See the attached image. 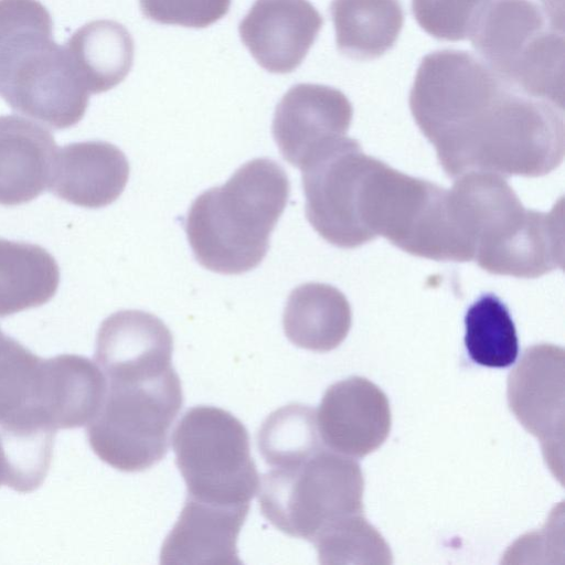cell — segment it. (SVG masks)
Masks as SVG:
<instances>
[{
  "label": "cell",
  "instance_id": "cell-1",
  "mask_svg": "<svg viewBox=\"0 0 565 565\" xmlns=\"http://www.w3.org/2000/svg\"><path fill=\"white\" fill-rule=\"evenodd\" d=\"M409 107L452 179L541 177L563 161L564 106L518 89L470 52L424 56Z\"/></svg>",
  "mask_w": 565,
  "mask_h": 565
},
{
  "label": "cell",
  "instance_id": "cell-7",
  "mask_svg": "<svg viewBox=\"0 0 565 565\" xmlns=\"http://www.w3.org/2000/svg\"><path fill=\"white\" fill-rule=\"evenodd\" d=\"M263 516L280 532L313 542L333 523L363 514L364 477L351 457L320 449L307 460L262 476Z\"/></svg>",
  "mask_w": 565,
  "mask_h": 565
},
{
  "label": "cell",
  "instance_id": "cell-10",
  "mask_svg": "<svg viewBox=\"0 0 565 565\" xmlns=\"http://www.w3.org/2000/svg\"><path fill=\"white\" fill-rule=\"evenodd\" d=\"M365 153L358 140L340 137L301 166L306 216L330 244L354 248L366 243L356 216V190Z\"/></svg>",
  "mask_w": 565,
  "mask_h": 565
},
{
  "label": "cell",
  "instance_id": "cell-15",
  "mask_svg": "<svg viewBox=\"0 0 565 565\" xmlns=\"http://www.w3.org/2000/svg\"><path fill=\"white\" fill-rule=\"evenodd\" d=\"M173 337L157 316L119 310L96 337L95 362L107 381L159 375L172 366Z\"/></svg>",
  "mask_w": 565,
  "mask_h": 565
},
{
  "label": "cell",
  "instance_id": "cell-18",
  "mask_svg": "<svg viewBox=\"0 0 565 565\" xmlns=\"http://www.w3.org/2000/svg\"><path fill=\"white\" fill-rule=\"evenodd\" d=\"M249 507H224L186 497L166 536L160 564H242L237 539Z\"/></svg>",
  "mask_w": 565,
  "mask_h": 565
},
{
  "label": "cell",
  "instance_id": "cell-9",
  "mask_svg": "<svg viewBox=\"0 0 565 565\" xmlns=\"http://www.w3.org/2000/svg\"><path fill=\"white\" fill-rule=\"evenodd\" d=\"M172 447L186 497L224 507H249L259 475L248 431L232 413L210 405L189 408L173 431Z\"/></svg>",
  "mask_w": 565,
  "mask_h": 565
},
{
  "label": "cell",
  "instance_id": "cell-29",
  "mask_svg": "<svg viewBox=\"0 0 565 565\" xmlns=\"http://www.w3.org/2000/svg\"><path fill=\"white\" fill-rule=\"evenodd\" d=\"M6 484L17 491L18 483L3 439L0 436V486Z\"/></svg>",
  "mask_w": 565,
  "mask_h": 565
},
{
  "label": "cell",
  "instance_id": "cell-3",
  "mask_svg": "<svg viewBox=\"0 0 565 565\" xmlns=\"http://www.w3.org/2000/svg\"><path fill=\"white\" fill-rule=\"evenodd\" d=\"M89 93L39 0H0V97L50 128L75 126Z\"/></svg>",
  "mask_w": 565,
  "mask_h": 565
},
{
  "label": "cell",
  "instance_id": "cell-6",
  "mask_svg": "<svg viewBox=\"0 0 565 565\" xmlns=\"http://www.w3.org/2000/svg\"><path fill=\"white\" fill-rule=\"evenodd\" d=\"M182 406V385L173 367L159 375L107 381L104 401L86 425L88 444L119 471L147 470L166 457Z\"/></svg>",
  "mask_w": 565,
  "mask_h": 565
},
{
  "label": "cell",
  "instance_id": "cell-2",
  "mask_svg": "<svg viewBox=\"0 0 565 565\" xmlns=\"http://www.w3.org/2000/svg\"><path fill=\"white\" fill-rule=\"evenodd\" d=\"M289 193L284 168L268 158L247 161L223 185L201 193L184 221L196 262L223 275L256 268L267 254Z\"/></svg>",
  "mask_w": 565,
  "mask_h": 565
},
{
  "label": "cell",
  "instance_id": "cell-28",
  "mask_svg": "<svg viewBox=\"0 0 565 565\" xmlns=\"http://www.w3.org/2000/svg\"><path fill=\"white\" fill-rule=\"evenodd\" d=\"M139 6L157 23L203 29L228 12L231 0H139Z\"/></svg>",
  "mask_w": 565,
  "mask_h": 565
},
{
  "label": "cell",
  "instance_id": "cell-17",
  "mask_svg": "<svg viewBox=\"0 0 565 565\" xmlns=\"http://www.w3.org/2000/svg\"><path fill=\"white\" fill-rule=\"evenodd\" d=\"M129 170L125 153L110 142H72L57 149L47 190L71 204L99 209L120 196Z\"/></svg>",
  "mask_w": 565,
  "mask_h": 565
},
{
  "label": "cell",
  "instance_id": "cell-19",
  "mask_svg": "<svg viewBox=\"0 0 565 565\" xmlns=\"http://www.w3.org/2000/svg\"><path fill=\"white\" fill-rule=\"evenodd\" d=\"M56 151L47 129L18 115L0 116V205L28 203L49 189Z\"/></svg>",
  "mask_w": 565,
  "mask_h": 565
},
{
  "label": "cell",
  "instance_id": "cell-20",
  "mask_svg": "<svg viewBox=\"0 0 565 565\" xmlns=\"http://www.w3.org/2000/svg\"><path fill=\"white\" fill-rule=\"evenodd\" d=\"M351 307L335 287L321 282H306L288 296L282 327L295 345L328 352L341 344L351 328Z\"/></svg>",
  "mask_w": 565,
  "mask_h": 565
},
{
  "label": "cell",
  "instance_id": "cell-8",
  "mask_svg": "<svg viewBox=\"0 0 565 565\" xmlns=\"http://www.w3.org/2000/svg\"><path fill=\"white\" fill-rule=\"evenodd\" d=\"M469 40L476 55L518 89L561 106L563 31L532 0H491Z\"/></svg>",
  "mask_w": 565,
  "mask_h": 565
},
{
  "label": "cell",
  "instance_id": "cell-21",
  "mask_svg": "<svg viewBox=\"0 0 565 565\" xmlns=\"http://www.w3.org/2000/svg\"><path fill=\"white\" fill-rule=\"evenodd\" d=\"M75 70L89 94L120 84L134 63L135 45L129 31L113 20L90 21L65 43Z\"/></svg>",
  "mask_w": 565,
  "mask_h": 565
},
{
  "label": "cell",
  "instance_id": "cell-22",
  "mask_svg": "<svg viewBox=\"0 0 565 565\" xmlns=\"http://www.w3.org/2000/svg\"><path fill=\"white\" fill-rule=\"evenodd\" d=\"M58 285L60 267L45 248L0 238V318L49 302Z\"/></svg>",
  "mask_w": 565,
  "mask_h": 565
},
{
  "label": "cell",
  "instance_id": "cell-24",
  "mask_svg": "<svg viewBox=\"0 0 565 565\" xmlns=\"http://www.w3.org/2000/svg\"><path fill=\"white\" fill-rule=\"evenodd\" d=\"M465 347L471 361L503 369L514 364L519 339L510 311L494 294L481 295L465 315Z\"/></svg>",
  "mask_w": 565,
  "mask_h": 565
},
{
  "label": "cell",
  "instance_id": "cell-13",
  "mask_svg": "<svg viewBox=\"0 0 565 565\" xmlns=\"http://www.w3.org/2000/svg\"><path fill=\"white\" fill-rule=\"evenodd\" d=\"M352 115L350 100L339 89L297 84L276 107L273 136L284 159L300 169L319 148L347 135Z\"/></svg>",
  "mask_w": 565,
  "mask_h": 565
},
{
  "label": "cell",
  "instance_id": "cell-27",
  "mask_svg": "<svg viewBox=\"0 0 565 565\" xmlns=\"http://www.w3.org/2000/svg\"><path fill=\"white\" fill-rule=\"evenodd\" d=\"M491 0H412L414 17L429 35L444 41L469 39Z\"/></svg>",
  "mask_w": 565,
  "mask_h": 565
},
{
  "label": "cell",
  "instance_id": "cell-23",
  "mask_svg": "<svg viewBox=\"0 0 565 565\" xmlns=\"http://www.w3.org/2000/svg\"><path fill=\"white\" fill-rule=\"evenodd\" d=\"M330 14L338 50L354 60L382 56L393 47L404 23L399 0H333Z\"/></svg>",
  "mask_w": 565,
  "mask_h": 565
},
{
  "label": "cell",
  "instance_id": "cell-4",
  "mask_svg": "<svg viewBox=\"0 0 565 565\" xmlns=\"http://www.w3.org/2000/svg\"><path fill=\"white\" fill-rule=\"evenodd\" d=\"M452 190L482 269L535 278L563 268V199L550 212L526 209L503 177L487 172L456 178Z\"/></svg>",
  "mask_w": 565,
  "mask_h": 565
},
{
  "label": "cell",
  "instance_id": "cell-12",
  "mask_svg": "<svg viewBox=\"0 0 565 565\" xmlns=\"http://www.w3.org/2000/svg\"><path fill=\"white\" fill-rule=\"evenodd\" d=\"M316 418L322 444L351 458H362L382 446L392 424L387 396L361 376L329 386Z\"/></svg>",
  "mask_w": 565,
  "mask_h": 565
},
{
  "label": "cell",
  "instance_id": "cell-14",
  "mask_svg": "<svg viewBox=\"0 0 565 565\" xmlns=\"http://www.w3.org/2000/svg\"><path fill=\"white\" fill-rule=\"evenodd\" d=\"M322 24L323 18L308 0H256L238 32L263 68L287 74L302 63Z\"/></svg>",
  "mask_w": 565,
  "mask_h": 565
},
{
  "label": "cell",
  "instance_id": "cell-5",
  "mask_svg": "<svg viewBox=\"0 0 565 565\" xmlns=\"http://www.w3.org/2000/svg\"><path fill=\"white\" fill-rule=\"evenodd\" d=\"M356 214L369 242L383 236L406 253L435 260L456 262L461 254L450 190L373 157L358 183Z\"/></svg>",
  "mask_w": 565,
  "mask_h": 565
},
{
  "label": "cell",
  "instance_id": "cell-11",
  "mask_svg": "<svg viewBox=\"0 0 565 565\" xmlns=\"http://www.w3.org/2000/svg\"><path fill=\"white\" fill-rule=\"evenodd\" d=\"M564 349L550 343L527 348L508 379V403L521 425L542 443L545 458L562 459Z\"/></svg>",
  "mask_w": 565,
  "mask_h": 565
},
{
  "label": "cell",
  "instance_id": "cell-25",
  "mask_svg": "<svg viewBox=\"0 0 565 565\" xmlns=\"http://www.w3.org/2000/svg\"><path fill=\"white\" fill-rule=\"evenodd\" d=\"M257 446L266 465L280 468L298 465L322 449L315 409L305 404L285 405L263 422Z\"/></svg>",
  "mask_w": 565,
  "mask_h": 565
},
{
  "label": "cell",
  "instance_id": "cell-26",
  "mask_svg": "<svg viewBox=\"0 0 565 565\" xmlns=\"http://www.w3.org/2000/svg\"><path fill=\"white\" fill-rule=\"evenodd\" d=\"M312 543L320 564L393 563L388 544L363 514L350 515L333 523Z\"/></svg>",
  "mask_w": 565,
  "mask_h": 565
},
{
  "label": "cell",
  "instance_id": "cell-16",
  "mask_svg": "<svg viewBox=\"0 0 565 565\" xmlns=\"http://www.w3.org/2000/svg\"><path fill=\"white\" fill-rule=\"evenodd\" d=\"M50 359L34 354L0 329V435L28 436L50 428Z\"/></svg>",
  "mask_w": 565,
  "mask_h": 565
}]
</instances>
